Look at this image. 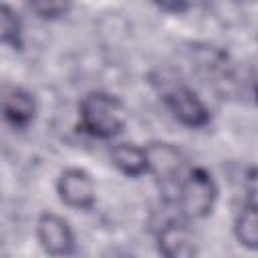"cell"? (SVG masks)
Here are the masks:
<instances>
[{"label": "cell", "instance_id": "1", "mask_svg": "<svg viewBox=\"0 0 258 258\" xmlns=\"http://www.w3.org/2000/svg\"><path fill=\"white\" fill-rule=\"evenodd\" d=\"M127 111L123 103L105 91H91L79 103V127L97 139H111L123 131Z\"/></svg>", "mask_w": 258, "mask_h": 258}, {"label": "cell", "instance_id": "2", "mask_svg": "<svg viewBox=\"0 0 258 258\" xmlns=\"http://www.w3.org/2000/svg\"><path fill=\"white\" fill-rule=\"evenodd\" d=\"M218 200V185L204 167H194L177 185V208L187 220H200L212 214Z\"/></svg>", "mask_w": 258, "mask_h": 258}, {"label": "cell", "instance_id": "3", "mask_svg": "<svg viewBox=\"0 0 258 258\" xmlns=\"http://www.w3.org/2000/svg\"><path fill=\"white\" fill-rule=\"evenodd\" d=\"M163 101L171 115L185 127L198 129L210 123V111L204 101L185 85H173L163 93Z\"/></svg>", "mask_w": 258, "mask_h": 258}, {"label": "cell", "instance_id": "4", "mask_svg": "<svg viewBox=\"0 0 258 258\" xmlns=\"http://www.w3.org/2000/svg\"><path fill=\"white\" fill-rule=\"evenodd\" d=\"M36 238L42 250L52 258H67L75 250V234L69 222L52 212H46L38 218Z\"/></svg>", "mask_w": 258, "mask_h": 258}, {"label": "cell", "instance_id": "5", "mask_svg": "<svg viewBox=\"0 0 258 258\" xmlns=\"http://www.w3.org/2000/svg\"><path fill=\"white\" fill-rule=\"evenodd\" d=\"M58 198L75 210H87L95 204V181L89 171L81 167H69L58 175L56 181Z\"/></svg>", "mask_w": 258, "mask_h": 258}, {"label": "cell", "instance_id": "6", "mask_svg": "<svg viewBox=\"0 0 258 258\" xmlns=\"http://www.w3.org/2000/svg\"><path fill=\"white\" fill-rule=\"evenodd\" d=\"M157 250L161 258H196L198 238L185 222H167L157 234Z\"/></svg>", "mask_w": 258, "mask_h": 258}, {"label": "cell", "instance_id": "7", "mask_svg": "<svg viewBox=\"0 0 258 258\" xmlns=\"http://www.w3.org/2000/svg\"><path fill=\"white\" fill-rule=\"evenodd\" d=\"M147 151V173H153L155 179L167 187V185H179L177 175L181 173V165H183V157L179 153L177 147H173L171 143H149L145 147Z\"/></svg>", "mask_w": 258, "mask_h": 258}, {"label": "cell", "instance_id": "8", "mask_svg": "<svg viewBox=\"0 0 258 258\" xmlns=\"http://www.w3.org/2000/svg\"><path fill=\"white\" fill-rule=\"evenodd\" d=\"M2 111L6 123L14 129H26L36 117V101L28 91L12 87L2 97Z\"/></svg>", "mask_w": 258, "mask_h": 258}, {"label": "cell", "instance_id": "9", "mask_svg": "<svg viewBox=\"0 0 258 258\" xmlns=\"http://www.w3.org/2000/svg\"><path fill=\"white\" fill-rule=\"evenodd\" d=\"M111 161L121 173L129 177L147 173V151L135 143H117L111 149Z\"/></svg>", "mask_w": 258, "mask_h": 258}, {"label": "cell", "instance_id": "10", "mask_svg": "<svg viewBox=\"0 0 258 258\" xmlns=\"http://www.w3.org/2000/svg\"><path fill=\"white\" fill-rule=\"evenodd\" d=\"M236 240L248 248L258 250V204H248L234 222Z\"/></svg>", "mask_w": 258, "mask_h": 258}, {"label": "cell", "instance_id": "11", "mask_svg": "<svg viewBox=\"0 0 258 258\" xmlns=\"http://www.w3.org/2000/svg\"><path fill=\"white\" fill-rule=\"evenodd\" d=\"M0 16H2V42L10 44L14 48H20L22 46V22H20V16L8 4L2 6Z\"/></svg>", "mask_w": 258, "mask_h": 258}, {"label": "cell", "instance_id": "12", "mask_svg": "<svg viewBox=\"0 0 258 258\" xmlns=\"http://www.w3.org/2000/svg\"><path fill=\"white\" fill-rule=\"evenodd\" d=\"M30 12H34L42 20H54L64 16L71 10L69 2H56V0H40V2H30L28 4Z\"/></svg>", "mask_w": 258, "mask_h": 258}, {"label": "cell", "instance_id": "13", "mask_svg": "<svg viewBox=\"0 0 258 258\" xmlns=\"http://www.w3.org/2000/svg\"><path fill=\"white\" fill-rule=\"evenodd\" d=\"M252 93H254L256 103H258V77H254V79H252Z\"/></svg>", "mask_w": 258, "mask_h": 258}, {"label": "cell", "instance_id": "14", "mask_svg": "<svg viewBox=\"0 0 258 258\" xmlns=\"http://www.w3.org/2000/svg\"><path fill=\"white\" fill-rule=\"evenodd\" d=\"M113 258H133V256L127 252H121V250H113Z\"/></svg>", "mask_w": 258, "mask_h": 258}]
</instances>
